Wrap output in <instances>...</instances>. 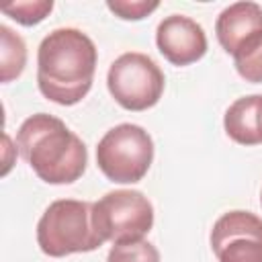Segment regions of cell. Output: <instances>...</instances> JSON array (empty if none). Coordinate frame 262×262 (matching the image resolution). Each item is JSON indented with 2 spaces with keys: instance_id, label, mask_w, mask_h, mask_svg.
Returning <instances> with one entry per match:
<instances>
[{
  "instance_id": "obj_1",
  "label": "cell",
  "mask_w": 262,
  "mask_h": 262,
  "mask_svg": "<svg viewBox=\"0 0 262 262\" xmlns=\"http://www.w3.org/2000/svg\"><path fill=\"white\" fill-rule=\"evenodd\" d=\"M92 39L72 27L45 35L37 49V84L41 94L61 106L80 102L92 88L96 72Z\"/></svg>"
},
{
  "instance_id": "obj_2",
  "label": "cell",
  "mask_w": 262,
  "mask_h": 262,
  "mask_svg": "<svg viewBox=\"0 0 262 262\" xmlns=\"http://www.w3.org/2000/svg\"><path fill=\"white\" fill-rule=\"evenodd\" d=\"M16 145L27 164L47 184L76 182L88 164L84 141L53 115L37 113L23 121Z\"/></svg>"
},
{
  "instance_id": "obj_3",
  "label": "cell",
  "mask_w": 262,
  "mask_h": 262,
  "mask_svg": "<svg viewBox=\"0 0 262 262\" xmlns=\"http://www.w3.org/2000/svg\"><path fill=\"white\" fill-rule=\"evenodd\" d=\"M37 244L51 258L100 248L104 239L92 223V203L76 199L53 201L37 223Z\"/></svg>"
},
{
  "instance_id": "obj_4",
  "label": "cell",
  "mask_w": 262,
  "mask_h": 262,
  "mask_svg": "<svg viewBox=\"0 0 262 262\" xmlns=\"http://www.w3.org/2000/svg\"><path fill=\"white\" fill-rule=\"evenodd\" d=\"M154 160V141L149 133L133 123H121L108 129L96 145V164L100 172L119 184L139 182Z\"/></svg>"
},
{
  "instance_id": "obj_5",
  "label": "cell",
  "mask_w": 262,
  "mask_h": 262,
  "mask_svg": "<svg viewBox=\"0 0 262 262\" xmlns=\"http://www.w3.org/2000/svg\"><path fill=\"white\" fill-rule=\"evenodd\" d=\"M92 223L104 242L143 239L154 225V207L139 190H111L92 203Z\"/></svg>"
},
{
  "instance_id": "obj_6",
  "label": "cell",
  "mask_w": 262,
  "mask_h": 262,
  "mask_svg": "<svg viewBox=\"0 0 262 262\" xmlns=\"http://www.w3.org/2000/svg\"><path fill=\"white\" fill-rule=\"evenodd\" d=\"M164 84L166 80L160 66L139 51L119 55L106 74L111 96L127 111L151 108L162 98Z\"/></svg>"
},
{
  "instance_id": "obj_7",
  "label": "cell",
  "mask_w": 262,
  "mask_h": 262,
  "mask_svg": "<svg viewBox=\"0 0 262 262\" xmlns=\"http://www.w3.org/2000/svg\"><path fill=\"white\" fill-rule=\"evenodd\" d=\"M219 262H262V219L250 211L223 213L211 229Z\"/></svg>"
},
{
  "instance_id": "obj_8",
  "label": "cell",
  "mask_w": 262,
  "mask_h": 262,
  "mask_svg": "<svg viewBox=\"0 0 262 262\" xmlns=\"http://www.w3.org/2000/svg\"><path fill=\"white\" fill-rule=\"evenodd\" d=\"M160 53L172 66H190L207 51V35L203 27L184 14L166 16L156 29Z\"/></svg>"
},
{
  "instance_id": "obj_9",
  "label": "cell",
  "mask_w": 262,
  "mask_h": 262,
  "mask_svg": "<svg viewBox=\"0 0 262 262\" xmlns=\"http://www.w3.org/2000/svg\"><path fill=\"white\" fill-rule=\"evenodd\" d=\"M215 33L221 47L233 55L246 41L262 33V6L256 2L229 4L217 16Z\"/></svg>"
},
{
  "instance_id": "obj_10",
  "label": "cell",
  "mask_w": 262,
  "mask_h": 262,
  "mask_svg": "<svg viewBox=\"0 0 262 262\" xmlns=\"http://www.w3.org/2000/svg\"><path fill=\"white\" fill-rule=\"evenodd\" d=\"M225 133L239 145L262 143V94L242 96L229 104L223 117Z\"/></svg>"
},
{
  "instance_id": "obj_11",
  "label": "cell",
  "mask_w": 262,
  "mask_h": 262,
  "mask_svg": "<svg viewBox=\"0 0 262 262\" xmlns=\"http://www.w3.org/2000/svg\"><path fill=\"white\" fill-rule=\"evenodd\" d=\"M0 80L6 84L23 74L27 63V45L20 35L6 25H0Z\"/></svg>"
},
{
  "instance_id": "obj_12",
  "label": "cell",
  "mask_w": 262,
  "mask_h": 262,
  "mask_svg": "<svg viewBox=\"0 0 262 262\" xmlns=\"http://www.w3.org/2000/svg\"><path fill=\"white\" fill-rule=\"evenodd\" d=\"M235 70L237 74L252 84L262 82V33L246 41L235 53H233Z\"/></svg>"
},
{
  "instance_id": "obj_13",
  "label": "cell",
  "mask_w": 262,
  "mask_h": 262,
  "mask_svg": "<svg viewBox=\"0 0 262 262\" xmlns=\"http://www.w3.org/2000/svg\"><path fill=\"white\" fill-rule=\"evenodd\" d=\"M106 262H160V252L147 239L119 242L111 248Z\"/></svg>"
},
{
  "instance_id": "obj_14",
  "label": "cell",
  "mask_w": 262,
  "mask_h": 262,
  "mask_svg": "<svg viewBox=\"0 0 262 262\" xmlns=\"http://www.w3.org/2000/svg\"><path fill=\"white\" fill-rule=\"evenodd\" d=\"M53 8L51 0H35V2H14V4H6L2 6L4 14H10L16 23L20 25H37L41 23Z\"/></svg>"
},
{
  "instance_id": "obj_15",
  "label": "cell",
  "mask_w": 262,
  "mask_h": 262,
  "mask_svg": "<svg viewBox=\"0 0 262 262\" xmlns=\"http://www.w3.org/2000/svg\"><path fill=\"white\" fill-rule=\"evenodd\" d=\"M106 6L111 12H115L125 20H139L149 12H154L160 6V2L158 0H108Z\"/></svg>"
},
{
  "instance_id": "obj_16",
  "label": "cell",
  "mask_w": 262,
  "mask_h": 262,
  "mask_svg": "<svg viewBox=\"0 0 262 262\" xmlns=\"http://www.w3.org/2000/svg\"><path fill=\"white\" fill-rule=\"evenodd\" d=\"M260 203H262V192H260Z\"/></svg>"
}]
</instances>
